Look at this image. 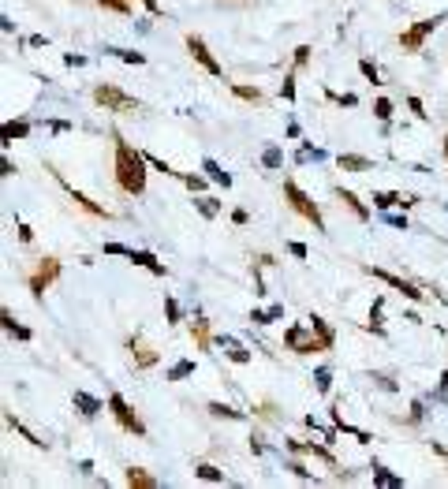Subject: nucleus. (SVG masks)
Returning a JSON list of instances; mask_svg holds the SVG:
<instances>
[{
    "mask_svg": "<svg viewBox=\"0 0 448 489\" xmlns=\"http://www.w3.org/2000/svg\"><path fill=\"white\" fill-rule=\"evenodd\" d=\"M19 239H23V243H30V239H34V232H30L27 224H19Z\"/></svg>",
    "mask_w": 448,
    "mask_h": 489,
    "instance_id": "79ce46f5",
    "label": "nucleus"
},
{
    "mask_svg": "<svg viewBox=\"0 0 448 489\" xmlns=\"http://www.w3.org/2000/svg\"><path fill=\"white\" fill-rule=\"evenodd\" d=\"M105 254H131V247H124V243H105Z\"/></svg>",
    "mask_w": 448,
    "mask_h": 489,
    "instance_id": "4c0bfd02",
    "label": "nucleus"
},
{
    "mask_svg": "<svg viewBox=\"0 0 448 489\" xmlns=\"http://www.w3.org/2000/svg\"><path fill=\"white\" fill-rule=\"evenodd\" d=\"M232 94L236 97H243V101H261V90H258V86H239V82H232Z\"/></svg>",
    "mask_w": 448,
    "mask_h": 489,
    "instance_id": "5701e85b",
    "label": "nucleus"
},
{
    "mask_svg": "<svg viewBox=\"0 0 448 489\" xmlns=\"http://www.w3.org/2000/svg\"><path fill=\"white\" fill-rule=\"evenodd\" d=\"M108 57H120L124 64H146V57H142V52H131V49H105Z\"/></svg>",
    "mask_w": 448,
    "mask_h": 489,
    "instance_id": "b1692460",
    "label": "nucleus"
},
{
    "mask_svg": "<svg viewBox=\"0 0 448 489\" xmlns=\"http://www.w3.org/2000/svg\"><path fill=\"white\" fill-rule=\"evenodd\" d=\"M127 262H135V265H142V269H150L154 277H165V265H161L150 251H131V254H127Z\"/></svg>",
    "mask_w": 448,
    "mask_h": 489,
    "instance_id": "f8f14e48",
    "label": "nucleus"
},
{
    "mask_svg": "<svg viewBox=\"0 0 448 489\" xmlns=\"http://www.w3.org/2000/svg\"><path fill=\"white\" fill-rule=\"evenodd\" d=\"M146 154H138L131 143H124V135H116V183L127 194L146 191Z\"/></svg>",
    "mask_w": 448,
    "mask_h": 489,
    "instance_id": "f257e3e1",
    "label": "nucleus"
},
{
    "mask_svg": "<svg viewBox=\"0 0 448 489\" xmlns=\"http://www.w3.org/2000/svg\"><path fill=\"white\" fill-rule=\"evenodd\" d=\"M124 482H127V486H135V489H157V478H154V474H146L142 467H127Z\"/></svg>",
    "mask_w": 448,
    "mask_h": 489,
    "instance_id": "ddd939ff",
    "label": "nucleus"
},
{
    "mask_svg": "<svg viewBox=\"0 0 448 489\" xmlns=\"http://www.w3.org/2000/svg\"><path fill=\"white\" fill-rule=\"evenodd\" d=\"M340 168L344 172H370V157H359V154H340Z\"/></svg>",
    "mask_w": 448,
    "mask_h": 489,
    "instance_id": "f3484780",
    "label": "nucleus"
},
{
    "mask_svg": "<svg viewBox=\"0 0 448 489\" xmlns=\"http://www.w3.org/2000/svg\"><path fill=\"white\" fill-rule=\"evenodd\" d=\"M445 157H448V138H445Z\"/></svg>",
    "mask_w": 448,
    "mask_h": 489,
    "instance_id": "c03bdc74",
    "label": "nucleus"
},
{
    "mask_svg": "<svg viewBox=\"0 0 448 489\" xmlns=\"http://www.w3.org/2000/svg\"><path fill=\"white\" fill-rule=\"evenodd\" d=\"M57 180H60V176H57ZM60 187H64V191H68V194H71V202H75V205H79V210H86V213H94V217H105V221H108V217H113V213H108V210H105V205H97V202H90V198H86V194H82V191H75V187H71V183H64V180H60Z\"/></svg>",
    "mask_w": 448,
    "mask_h": 489,
    "instance_id": "9b49d317",
    "label": "nucleus"
},
{
    "mask_svg": "<svg viewBox=\"0 0 448 489\" xmlns=\"http://www.w3.org/2000/svg\"><path fill=\"white\" fill-rule=\"evenodd\" d=\"M366 273H370V277H377V280H385V284H389V288H396V291H403V295H407V299H414V302H422V291H419V288H414V284H407V280H403V277H392V273H385V269H374V265H366Z\"/></svg>",
    "mask_w": 448,
    "mask_h": 489,
    "instance_id": "1a4fd4ad",
    "label": "nucleus"
},
{
    "mask_svg": "<svg viewBox=\"0 0 448 489\" xmlns=\"http://www.w3.org/2000/svg\"><path fill=\"white\" fill-rule=\"evenodd\" d=\"M329 385H333V374L329 370H318V393H329Z\"/></svg>",
    "mask_w": 448,
    "mask_h": 489,
    "instance_id": "72a5a7b5",
    "label": "nucleus"
},
{
    "mask_svg": "<svg viewBox=\"0 0 448 489\" xmlns=\"http://www.w3.org/2000/svg\"><path fill=\"white\" fill-rule=\"evenodd\" d=\"M374 482H377V486H403L396 474H389V471H385V467H374Z\"/></svg>",
    "mask_w": 448,
    "mask_h": 489,
    "instance_id": "a878e982",
    "label": "nucleus"
},
{
    "mask_svg": "<svg viewBox=\"0 0 448 489\" xmlns=\"http://www.w3.org/2000/svg\"><path fill=\"white\" fill-rule=\"evenodd\" d=\"M441 23H445V15H433V19H419V23H414V27H407V30H403V34H400V45H403V52H422V41L430 38V34H433V30L441 27Z\"/></svg>",
    "mask_w": 448,
    "mask_h": 489,
    "instance_id": "39448f33",
    "label": "nucleus"
},
{
    "mask_svg": "<svg viewBox=\"0 0 448 489\" xmlns=\"http://www.w3.org/2000/svg\"><path fill=\"white\" fill-rule=\"evenodd\" d=\"M127 347H131V355H135V366H138V370H150V366H157V351H154L146 340H142V336H131Z\"/></svg>",
    "mask_w": 448,
    "mask_h": 489,
    "instance_id": "9d476101",
    "label": "nucleus"
},
{
    "mask_svg": "<svg viewBox=\"0 0 448 489\" xmlns=\"http://www.w3.org/2000/svg\"><path fill=\"white\" fill-rule=\"evenodd\" d=\"M57 277H60V258H41V265L34 269V273H30L27 288L34 291V295H41V291H45Z\"/></svg>",
    "mask_w": 448,
    "mask_h": 489,
    "instance_id": "0eeeda50",
    "label": "nucleus"
},
{
    "mask_svg": "<svg viewBox=\"0 0 448 489\" xmlns=\"http://www.w3.org/2000/svg\"><path fill=\"white\" fill-rule=\"evenodd\" d=\"M194 205L202 210V217H217V210H221V205H217V198H198Z\"/></svg>",
    "mask_w": 448,
    "mask_h": 489,
    "instance_id": "7c9ffc66",
    "label": "nucleus"
},
{
    "mask_svg": "<svg viewBox=\"0 0 448 489\" xmlns=\"http://www.w3.org/2000/svg\"><path fill=\"white\" fill-rule=\"evenodd\" d=\"M336 198H340V202L347 205V210H352V213L359 217V221H370V210H366V205H363V202H359V198H355V194H352V191H336Z\"/></svg>",
    "mask_w": 448,
    "mask_h": 489,
    "instance_id": "dca6fc26",
    "label": "nucleus"
},
{
    "mask_svg": "<svg viewBox=\"0 0 448 489\" xmlns=\"http://www.w3.org/2000/svg\"><path fill=\"white\" fill-rule=\"evenodd\" d=\"M194 478H202V482H224V471H217L213 463H198L194 467Z\"/></svg>",
    "mask_w": 448,
    "mask_h": 489,
    "instance_id": "6ab92c4d",
    "label": "nucleus"
},
{
    "mask_svg": "<svg viewBox=\"0 0 448 489\" xmlns=\"http://www.w3.org/2000/svg\"><path fill=\"white\" fill-rule=\"evenodd\" d=\"M202 172H205V176H210L213 183H221V187H232V176H228V172L217 165L213 157H205V161H202Z\"/></svg>",
    "mask_w": 448,
    "mask_h": 489,
    "instance_id": "2eb2a0df",
    "label": "nucleus"
},
{
    "mask_svg": "<svg viewBox=\"0 0 448 489\" xmlns=\"http://www.w3.org/2000/svg\"><path fill=\"white\" fill-rule=\"evenodd\" d=\"M4 333L15 336V340H30V329H27V325H15V318L8 310H4Z\"/></svg>",
    "mask_w": 448,
    "mask_h": 489,
    "instance_id": "aec40b11",
    "label": "nucleus"
},
{
    "mask_svg": "<svg viewBox=\"0 0 448 489\" xmlns=\"http://www.w3.org/2000/svg\"><path fill=\"white\" fill-rule=\"evenodd\" d=\"M307 60H310V45H299L295 49V68H303Z\"/></svg>",
    "mask_w": 448,
    "mask_h": 489,
    "instance_id": "c9c22d12",
    "label": "nucleus"
},
{
    "mask_svg": "<svg viewBox=\"0 0 448 489\" xmlns=\"http://www.w3.org/2000/svg\"><path fill=\"white\" fill-rule=\"evenodd\" d=\"M71 400H75V407H79L86 418H94V415H101V411H105V407H101V400L90 396V393H75Z\"/></svg>",
    "mask_w": 448,
    "mask_h": 489,
    "instance_id": "4468645a",
    "label": "nucleus"
},
{
    "mask_svg": "<svg viewBox=\"0 0 448 489\" xmlns=\"http://www.w3.org/2000/svg\"><path fill=\"white\" fill-rule=\"evenodd\" d=\"M165 310H168L172 325H176V321H180V302H176V299H165Z\"/></svg>",
    "mask_w": 448,
    "mask_h": 489,
    "instance_id": "e433bc0d",
    "label": "nucleus"
},
{
    "mask_svg": "<svg viewBox=\"0 0 448 489\" xmlns=\"http://www.w3.org/2000/svg\"><path fill=\"white\" fill-rule=\"evenodd\" d=\"M191 374H194V363H191V358H183V363H176L168 370V381H183V377H191Z\"/></svg>",
    "mask_w": 448,
    "mask_h": 489,
    "instance_id": "4be33fe9",
    "label": "nucleus"
},
{
    "mask_svg": "<svg viewBox=\"0 0 448 489\" xmlns=\"http://www.w3.org/2000/svg\"><path fill=\"white\" fill-rule=\"evenodd\" d=\"M288 251H291L295 258H307V247H303V243H288Z\"/></svg>",
    "mask_w": 448,
    "mask_h": 489,
    "instance_id": "a19ab883",
    "label": "nucleus"
},
{
    "mask_svg": "<svg viewBox=\"0 0 448 489\" xmlns=\"http://www.w3.org/2000/svg\"><path fill=\"white\" fill-rule=\"evenodd\" d=\"M284 344L291 347V351H299V355H314V351H329V340H325V336L314 329L310 325V333H307V325H291L288 333H284Z\"/></svg>",
    "mask_w": 448,
    "mask_h": 489,
    "instance_id": "7ed1b4c3",
    "label": "nucleus"
},
{
    "mask_svg": "<svg viewBox=\"0 0 448 489\" xmlns=\"http://www.w3.org/2000/svg\"><path fill=\"white\" fill-rule=\"evenodd\" d=\"M194 336H198V347H202V351H210V325H205V321H194Z\"/></svg>",
    "mask_w": 448,
    "mask_h": 489,
    "instance_id": "bb28decb",
    "label": "nucleus"
},
{
    "mask_svg": "<svg viewBox=\"0 0 448 489\" xmlns=\"http://www.w3.org/2000/svg\"><path fill=\"white\" fill-rule=\"evenodd\" d=\"M94 101L97 105H105L108 112H135L138 108V97H131V94H124L120 86H113V82H101L94 90Z\"/></svg>",
    "mask_w": 448,
    "mask_h": 489,
    "instance_id": "20e7f679",
    "label": "nucleus"
},
{
    "mask_svg": "<svg viewBox=\"0 0 448 489\" xmlns=\"http://www.w3.org/2000/svg\"><path fill=\"white\" fill-rule=\"evenodd\" d=\"M27 135H30L27 119H8L4 124V143H15V138H27Z\"/></svg>",
    "mask_w": 448,
    "mask_h": 489,
    "instance_id": "a211bd4d",
    "label": "nucleus"
},
{
    "mask_svg": "<svg viewBox=\"0 0 448 489\" xmlns=\"http://www.w3.org/2000/svg\"><path fill=\"white\" fill-rule=\"evenodd\" d=\"M183 183H187L191 191H202V187H205V180H202V176H194V172H187V176H183Z\"/></svg>",
    "mask_w": 448,
    "mask_h": 489,
    "instance_id": "f704fd0d",
    "label": "nucleus"
},
{
    "mask_svg": "<svg viewBox=\"0 0 448 489\" xmlns=\"http://www.w3.org/2000/svg\"><path fill=\"white\" fill-rule=\"evenodd\" d=\"M266 165H269V168L280 165V149H266Z\"/></svg>",
    "mask_w": 448,
    "mask_h": 489,
    "instance_id": "58836bf2",
    "label": "nucleus"
},
{
    "mask_svg": "<svg viewBox=\"0 0 448 489\" xmlns=\"http://www.w3.org/2000/svg\"><path fill=\"white\" fill-rule=\"evenodd\" d=\"M284 198H288V205H291V210L299 213V217H307V221L318 228V232H325V217H321V210L310 202V194L303 191L295 180H284Z\"/></svg>",
    "mask_w": 448,
    "mask_h": 489,
    "instance_id": "f03ea898",
    "label": "nucleus"
},
{
    "mask_svg": "<svg viewBox=\"0 0 448 489\" xmlns=\"http://www.w3.org/2000/svg\"><path fill=\"white\" fill-rule=\"evenodd\" d=\"M407 105H411V112H414V116H419V119H426V112H422V101H419V97H411V101H407Z\"/></svg>",
    "mask_w": 448,
    "mask_h": 489,
    "instance_id": "ea45409f",
    "label": "nucleus"
},
{
    "mask_svg": "<svg viewBox=\"0 0 448 489\" xmlns=\"http://www.w3.org/2000/svg\"><path fill=\"white\" fill-rule=\"evenodd\" d=\"M97 4L108 8V12H120V15H127V12H131V4H127V0H97Z\"/></svg>",
    "mask_w": 448,
    "mask_h": 489,
    "instance_id": "c756f323",
    "label": "nucleus"
},
{
    "mask_svg": "<svg viewBox=\"0 0 448 489\" xmlns=\"http://www.w3.org/2000/svg\"><path fill=\"white\" fill-rule=\"evenodd\" d=\"M187 49H191V57L198 60V64H202V68L210 71V75H217V79H221V75H224V71H221V64L213 60V52L205 49V41H202L198 34H191V38H187Z\"/></svg>",
    "mask_w": 448,
    "mask_h": 489,
    "instance_id": "6e6552de",
    "label": "nucleus"
},
{
    "mask_svg": "<svg viewBox=\"0 0 448 489\" xmlns=\"http://www.w3.org/2000/svg\"><path fill=\"white\" fill-rule=\"evenodd\" d=\"M228 358H232V363H250V351H243L236 340H228Z\"/></svg>",
    "mask_w": 448,
    "mask_h": 489,
    "instance_id": "cd10ccee",
    "label": "nucleus"
},
{
    "mask_svg": "<svg viewBox=\"0 0 448 489\" xmlns=\"http://www.w3.org/2000/svg\"><path fill=\"white\" fill-rule=\"evenodd\" d=\"M280 94L288 97V101H295V75H288V79L280 82Z\"/></svg>",
    "mask_w": 448,
    "mask_h": 489,
    "instance_id": "473e14b6",
    "label": "nucleus"
},
{
    "mask_svg": "<svg viewBox=\"0 0 448 489\" xmlns=\"http://www.w3.org/2000/svg\"><path fill=\"white\" fill-rule=\"evenodd\" d=\"M374 205L377 210H392V205H411V198H403V194H374Z\"/></svg>",
    "mask_w": 448,
    "mask_h": 489,
    "instance_id": "412c9836",
    "label": "nucleus"
},
{
    "mask_svg": "<svg viewBox=\"0 0 448 489\" xmlns=\"http://www.w3.org/2000/svg\"><path fill=\"white\" fill-rule=\"evenodd\" d=\"M108 411H113V418L120 422V430H127V433H135V437H142V433H146V426H142V418L135 415V411H131V404L120 393H113L108 396Z\"/></svg>",
    "mask_w": 448,
    "mask_h": 489,
    "instance_id": "423d86ee",
    "label": "nucleus"
},
{
    "mask_svg": "<svg viewBox=\"0 0 448 489\" xmlns=\"http://www.w3.org/2000/svg\"><path fill=\"white\" fill-rule=\"evenodd\" d=\"M359 68H363V75H366L370 82H381V75H377V68H374L370 60H359Z\"/></svg>",
    "mask_w": 448,
    "mask_h": 489,
    "instance_id": "2f4dec72",
    "label": "nucleus"
},
{
    "mask_svg": "<svg viewBox=\"0 0 448 489\" xmlns=\"http://www.w3.org/2000/svg\"><path fill=\"white\" fill-rule=\"evenodd\" d=\"M374 116L381 119V124H389V119H392V101H385V97H381V101L374 105Z\"/></svg>",
    "mask_w": 448,
    "mask_h": 489,
    "instance_id": "c85d7f7f",
    "label": "nucleus"
},
{
    "mask_svg": "<svg viewBox=\"0 0 448 489\" xmlns=\"http://www.w3.org/2000/svg\"><path fill=\"white\" fill-rule=\"evenodd\" d=\"M210 415H217V418H243V411H236V407H228V404H210Z\"/></svg>",
    "mask_w": 448,
    "mask_h": 489,
    "instance_id": "393cba45",
    "label": "nucleus"
},
{
    "mask_svg": "<svg viewBox=\"0 0 448 489\" xmlns=\"http://www.w3.org/2000/svg\"><path fill=\"white\" fill-rule=\"evenodd\" d=\"M138 4H146V12H154V15L161 12V8H157V0H138Z\"/></svg>",
    "mask_w": 448,
    "mask_h": 489,
    "instance_id": "37998d69",
    "label": "nucleus"
}]
</instances>
